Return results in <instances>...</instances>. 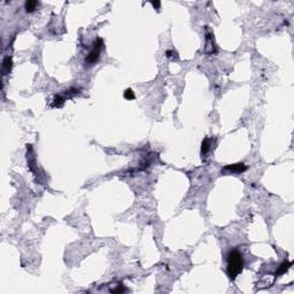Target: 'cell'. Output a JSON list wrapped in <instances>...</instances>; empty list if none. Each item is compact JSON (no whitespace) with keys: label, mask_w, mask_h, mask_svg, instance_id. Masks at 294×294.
<instances>
[{"label":"cell","mask_w":294,"mask_h":294,"mask_svg":"<svg viewBox=\"0 0 294 294\" xmlns=\"http://www.w3.org/2000/svg\"><path fill=\"white\" fill-rule=\"evenodd\" d=\"M244 269V259L241 253L237 249H233L228 255V276L231 279H236Z\"/></svg>","instance_id":"obj_1"},{"label":"cell","mask_w":294,"mask_h":294,"mask_svg":"<svg viewBox=\"0 0 294 294\" xmlns=\"http://www.w3.org/2000/svg\"><path fill=\"white\" fill-rule=\"evenodd\" d=\"M102 48H104V42H102L101 38H98L94 43L93 51H91L87 54V56L85 59V62L87 64H93V63L97 62L99 60V56H100V53L102 51Z\"/></svg>","instance_id":"obj_2"},{"label":"cell","mask_w":294,"mask_h":294,"mask_svg":"<svg viewBox=\"0 0 294 294\" xmlns=\"http://www.w3.org/2000/svg\"><path fill=\"white\" fill-rule=\"evenodd\" d=\"M247 169V167L242 163H237V164H231V166H226L224 167V170L228 171H232V172H242Z\"/></svg>","instance_id":"obj_3"},{"label":"cell","mask_w":294,"mask_h":294,"mask_svg":"<svg viewBox=\"0 0 294 294\" xmlns=\"http://www.w3.org/2000/svg\"><path fill=\"white\" fill-rule=\"evenodd\" d=\"M37 6H38V1H36V0H29V1H27L25 5H24L27 13H31V12H33L36 8H37Z\"/></svg>","instance_id":"obj_4"},{"label":"cell","mask_w":294,"mask_h":294,"mask_svg":"<svg viewBox=\"0 0 294 294\" xmlns=\"http://www.w3.org/2000/svg\"><path fill=\"white\" fill-rule=\"evenodd\" d=\"M11 68H12V58L7 56L4 60V70H5V73H9Z\"/></svg>","instance_id":"obj_5"},{"label":"cell","mask_w":294,"mask_h":294,"mask_svg":"<svg viewBox=\"0 0 294 294\" xmlns=\"http://www.w3.org/2000/svg\"><path fill=\"white\" fill-rule=\"evenodd\" d=\"M209 147H210L209 139L206 138V139L202 141V144H201V153H202V154H206V153L209 151Z\"/></svg>","instance_id":"obj_6"},{"label":"cell","mask_w":294,"mask_h":294,"mask_svg":"<svg viewBox=\"0 0 294 294\" xmlns=\"http://www.w3.org/2000/svg\"><path fill=\"white\" fill-rule=\"evenodd\" d=\"M292 263L291 262H284V263H282L280 264V267H279V269H278V272H277V275H282V273H284L288 268H290V265H291Z\"/></svg>","instance_id":"obj_7"},{"label":"cell","mask_w":294,"mask_h":294,"mask_svg":"<svg viewBox=\"0 0 294 294\" xmlns=\"http://www.w3.org/2000/svg\"><path fill=\"white\" fill-rule=\"evenodd\" d=\"M63 102H64V98H63L62 95L58 94L56 97H55V99H54V105L53 106H55V107H60Z\"/></svg>","instance_id":"obj_8"},{"label":"cell","mask_w":294,"mask_h":294,"mask_svg":"<svg viewBox=\"0 0 294 294\" xmlns=\"http://www.w3.org/2000/svg\"><path fill=\"white\" fill-rule=\"evenodd\" d=\"M124 98H125V99H129V100L135 99V93L132 92V90H131V89H128V90H125V92H124Z\"/></svg>","instance_id":"obj_9"},{"label":"cell","mask_w":294,"mask_h":294,"mask_svg":"<svg viewBox=\"0 0 294 294\" xmlns=\"http://www.w3.org/2000/svg\"><path fill=\"white\" fill-rule=\"evenodd\" d=\"M152 5H153L155 8H156V7H160V2H154V1H153V2H152Z\"/></svg>","instance_id":"obj_10"}]
</instances>
